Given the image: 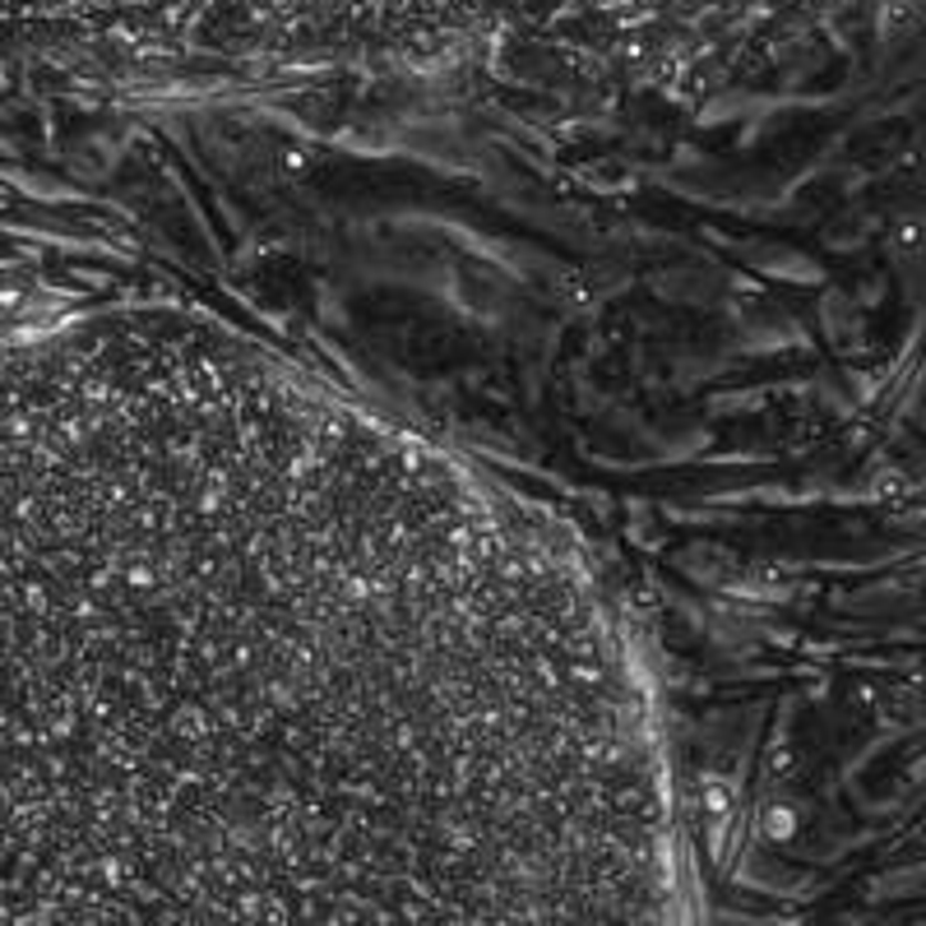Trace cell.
Listing matches in <instances>:
<instances>
[{
	"instance_id": "obj_1",
	"label": "cell",
	"mask_w": 926,
	"mask_h": 926,
	"mask_svg": "<svg viewBox=\"0 0 926 926\" xmlns=\"http://www.w3.org/2000/svg\"><path fill=\"white\" fill-rule=\"evenodd\" d=\"M579 547L214 320L0 348V922H677Z\"/></svg>"
}]
</instances>
